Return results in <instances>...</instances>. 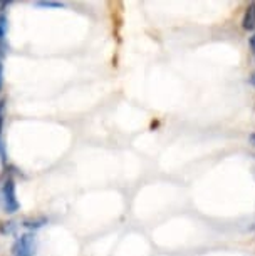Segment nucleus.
Returning <instances> with one entry per match:
<instances>
[{
	"label": "nucleus",
	"instance_id": "7",
	"mask_svg": "<svg viewBox=\"0 0 255 256\" xmlns=\"http://www.w3.org/2000/svg\"><path fill=\"white\" fill-rule=\"evenodd\" d=\"M4 88V64L2 60H0V90Z\"/></svg>",
	"mask_w": 255,
	"mask_h": 256
},
{
	"label": "nucleus",
	"instance_id": "5",
	"mask_svg": "<svg viewBox=\"0 0 255 256\" xmlns=\"http://www.w3.org/2000/svg\"><path fill=\"white\" fill-rule=\"evenodd\" d=\"M4 126H6V102L0 100V156L4 152Z\"/></svg>",
	"mask_w": 255,
	"mask_h": 256
},
{
	"label": "nucleus",
	"instance_id": "1",
	"mask_svg": "<svg viewBox=\"0 0 255 256\" xmlns=\"http://www.w3.org/2000/svg\"><path fill=\"white\" fill-rule=\"evenodd\" d=\"M0 206H2L4 212H7V214H14L21 208V202L17 200L16 181L11 176H7L2 181V184H0Z\"/></svg>",
	"mask_w": 255,
	"mask_h": 256
},
{
	"label": "nucleus",
	"instance_id": "8",
	"mask_svg": "<svg viewBox=\"0 0 255 256\" xmlns=\"http://www.w3.org/2000/svg\"><path fill=\"white\" fill-rule=\"evenodd\" d=\"M250 49H252V54H253V57H255V34H253V36L252 37H250Z\"/></svg>",
	"mask_w": 255,
	"mask_h": 256
},
{
	"label": "nucleus",
	"instance_id": "11",
	"mask_svg": "<svg viewBox=\"0 0 255 256\" xmlns=\"http://www.w3.org/2000/svg\"><path fill=\"white\" fill-rule=\"evenodd\" d=\"M250 141H252V144H253V146H255V132L252 134V136H250Z\"/></svg>",
	"mask_w": 255,
	"mask_h": 256
},
{
	"label": "nucleus",
	"instance_id": "9",
	"mask_svg": "<svg viewBox=\"0 0 255 256\" xmlns=\"http://www.w3.org/2000/svg\"><path fill=\"white\" fill-rule=\"evenodd\" d=\"M11 4H12V2H0V12H2L4 8H7L9 6H11Z\"/></svg>",
	"mask_w": 255,
	"mask_h": 256
},
{
	"label": "nucleus",
	"instance_id": "2",
	"mask_svg": "<svg viewBox=\"0 0 255 256\" xmlns=\"http://www.w3.org/2000/svg\"><path fill=\"white\" fill-rule=\"evenodd\" d=\"M14 256H34L36 254V238L32 233H24L14 241L12 244Z\"/></svg>",
	"mask_w": 255,
	"mask_h": 256
},
{
	"label": "nucleus",
	"instance_id": "3",
	"mask_svg": "<svg viewBox=\"0 0 255 256\" xmlns=\"http://www.w3.org/2000/svg\"><path fill=\"white\" fill-rule=\"evenodd\" d=\"M7 32H9V18L6 14H0V60L7 54Z\"/></svg>",
	"mask_w": 255,
	"mask_h": 256
},
{
	"label": "nucleus",
	"instance_id": "6",
	"mask_svg": "<svg viewBox=\"0 0 255 256\" xmlns=\"http://www.w3.org/2000/svg\"><path fill=\"white\" fill-rule=\"evenodd\" d=\"M36 6L37 7H46V8H61V7H64V4L62 2H51V0H47V2H37Z\"/></svg>",
	"mask_w": 255,
	"mask_h": 256
},
{
	"label": "nucleus",
	"instance_id": "4",
	"mask_svg": "<svg viewBox=\"0 0 255 256\" xmlns=\"http://www.w3.org/2000/svg\"><path fill=\"white\" fill-rule=\"evenodd\" d=\"M242 27L245 30H253L255 28V2H250L247 8H245V14L242 18Z\"/></svg>",
	"mask_w": 255,
	"mask_h": 256
},
{
	"label": "nucleus",
	"instance_id": "10",
	"mask_svg": "<svg viewBox=\"0 0 255 256\" xmlns=\"http://www.w3.org/2000/svg\"><path fill=\"white\" fill-rule=\"evenodd\" d=\"M250 84L255 88V72H252V76H250Z\"/></svg>",
	"mask_w": 255,
	"mask_h": 256
}]
</instances>
